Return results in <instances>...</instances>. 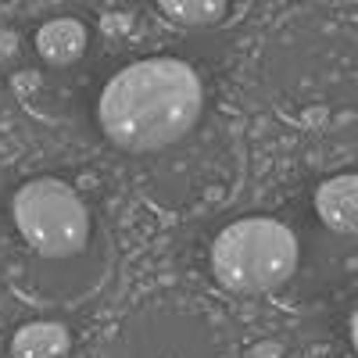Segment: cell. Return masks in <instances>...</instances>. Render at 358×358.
Masks as SVG:
<instances>
[{
    "mask_svg": "<svg viewBox=\"0 0 358 358\" xmlns=\"http://www.w3.org/2000/svg\"><path fill=\"white\" fill-rule=\"evenodd\" d=\"M201 97V79L187 62L147 57L108 79L97 115L111 143L126 151H162L194 129Z\"/></svg>",
    "mask_w": 358,
    "mask_h": 358,
    "instance_id": "1",
    "label": "cell"
},
{
    "mask_svg": "<svg viewBox=\"0 0 358 358\" xmlns=\"http://www.w3.org/2000/svg\"><path fill=\"white\" fill-rule=\"evenodd\" d=\"M212 265L226 290L265 294L297 268V241L276 219H241L219 233Z\"/></svg>",
    "mask_w": 358,
    "mask_h": 358,
    "instance_id": "2",
    "label": "cell"
},
{
    "mask_svg": "<svg viewBox=\"0 0 358 358\" xmlns=\"http://www.w3.org/2000/svg\"><path fill=\"white\" fill-rule=\"evenodd\" d=\"M11 212L25 244L43 258H72L86 248V236H90L86 204L62 179L25 183L11 201Z\"/></svg>",
    "mask_w": 358,
    "mask_h": 358,
    "instance_id": "3",
    "label": "cell"
},
{
    "mask_svg": "<svg viewBox=\"0 0 358 358\" xmlns=\"http://www.w3.org/2000/svg\"><path fill=\"white\" fill-rule=\"evenodd\" d=\"M315 212L334 233H358V176L326 179L315 190Z\"/></svg>",
    "mask_w": 358,
    "mask_h": 358,
    "instance_id": "4",
    "label": "cell"
},
{
    "mask_svg": "<svg viewBox=\"0 0 358 358\" xmlns=\"http://www.w3.org/2000/svg\"><path fill=\"white\" fill-rule=\"evenodd\" d=\"M36 50L50 65H72L86 50V25L76 18H54L36 33Z\"/></svg>",
    "mask_w": 358,
    "mask_h": 358,
    "instance_id": "5",
    "label": "cell"
},
{
    "mask_svg": "<svg viewBox=\"0 0 358 358\" xmlns=\"http://www.w3.org/2000/svg\"><path fill=\"white\" fill-rule=\"evenodd\" d=\"M15 358H62L69 351V330L57 322H29L11 341Z\"/></svg>",
    "mask_w": 358,
    "mask_h": 358,
    "instance_id": "6",
    "label": "cell"
},
{
    "mask_svg": "<svg viewBox=\"0 0 358 358\" xmlns=\"http://www.w3.org/2000/svg\"><path fill=\"white\" fill-rule=\"evenodd\" d=\"M226 4L229 0H158V11L176 25L204 29V25H215L226 15Z\"/></svg>",
    "mask_w": 358,
    "mask_h": 358,
    "instance_id": "7",
    "label": "cell"
},
{
    "mask_svg": "<svg viewBox=\"0 0 358 358\" xmlns=\"http://www.w3.org/2000/svg\"><path fill=\"white\" fill-rule=\"evenodd\" d=\"M18 50V36L15 33H0V62H4V57H11Z\"/></svg>",
    "mask_w": 358,
    "mask_h": 358,
    "instance_id": "8",
    "label": "cell"
},
{
    "mask_svg": "<svg viewBox=\"0 0 358 358\" xmlns=\"http://www.w3.org/2000/svg\"><path fill=\"white\" fill-rule=\"evenodd\" d=\"M251 358H280V344L265 341V344H258V348L251 351Z\"/></svg>",
    "mask_w": 358,
    "mask_h": 358,
    "instance_id": "9",
    "label": "cell"
},
{
    "mask_svg": "<svg viewBox=\"0 0 358 358\" xmlns=\"http://www.w3.org/2000/svg\"><path fill=\"white\" fill-rule=\"evenodd\" d=\"M351 341H355V348H358V312H355V319H351Z\"/></svg>",
    "mask_w": 358,
    "mask_h": 358,
    "instance_id": "10",
    "label": "cell"
},
{
    "mask_svg": "<svg viewBox=\"0 0 358 358\" xmlns=\"http://www.w3.org/2000/svg\"><path fill=\"white\" fill-rule=\"evenodd\" d=\"M315 4H358V0H315Z\"/></svg>",
    "mask_w": 358,
    "mask_h": 358,
    "instance_id": "11",
    "label": "cell"
}]
</instances>
